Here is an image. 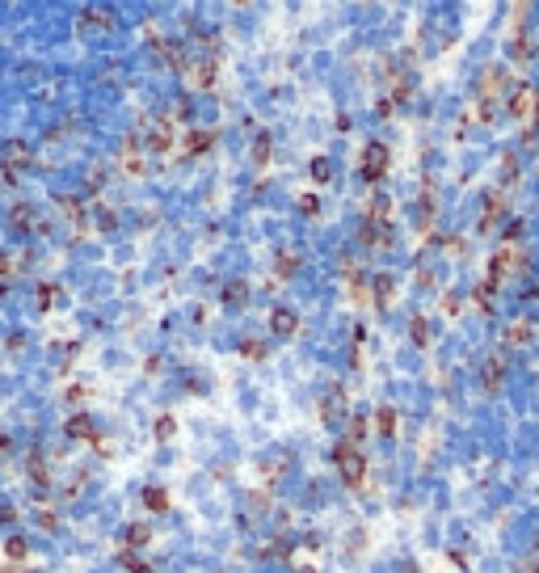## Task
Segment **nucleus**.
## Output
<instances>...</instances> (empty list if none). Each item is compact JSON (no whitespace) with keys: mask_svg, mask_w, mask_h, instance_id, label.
<instances>
[{"mask_svg":"<svg viewBox=\"0 0 539 573\" xmlns=\"http://www.w3.org/2000/svg\"><path fill=\"white\" fill-rule=\"evenodd\" d=\"M13 224H17V228H30V206H17V211H13Z\"/></svg>","mask_w":539,"mask_h":573,"instance_id":"nucleus-11","label":"nucleus"},{"mask_svg":"<svg viewBox=\"0 0 539 573\" xmlns=\"http://www.w3.org/2000/svg\"><path fill=\"white\" fill-rule=\"evenodd\" d=\"M143 540H148V527H139V523H135V527L127 531V544H143Z\"/></svg>","mask_w":539,"mask_h":573,"instance_id":"nucleus-10","label":"nucleus"},{"mask_svg":"<svg viewBox=\"0 0 539 573\" xmlns=\"http://www.w3.org/2000/svg\"><path fill=\"white\" fill-rule=\"evenodd\" d=\"M333 459H337V468H342V477H346V481H358V477H362V455H358L354 447L342 443V447L333 451Z\"/></svg>","mask_w":539,"mask_h":573,"instance_id":"nucleus-1","label":"nucleus"},{"mask_svg":"<svg viewBox=\"0 0 539 573\" xmlns=\"http://www.w3.org/2000/svg\"><path fill=\"white\" fill-rule=\"evenodd\" d=\"M295 325H299V317H295L291 308H274V312H270V329H274L279 337H291Z\"/></svg>","mask_w":539,"mask_h":573,"instance_id":"nucleus-2","label":"nucleus"},{"mask_svg":"<svg viewBox=\"0 0 539 573\" xmlns=\"http://www.w3.org/2000/svg\"><path fill=\"white\" fill-rule=\"evenodd\" d=\"M68 434H72V439H93V422H89V418H72V422H68Z\"/></svg>","mask_w":539,"mask_h":573,"instance_id":"nucleus-4","label":"nucleus"},{"mask_svg":"<svg viewBox=\"0 0 539 573\" xmlns=\"http://www.w3.org/2000/svg\"><path fill=\"white\" fill-rule=\"evenodd\" d=\"M202 148H211V135L194 131V135H190V152H202Z\"/></svg>","mask_w":539,"mask_h":573,"instance_id":"nucleus-8","label":"nucleus"},{"mask_svg":"<svg viewBox=\"0 0 539 573\" xmlns=\"http://www.w3.org/2000/svg\"><path fill=\"white\" fill-rule=\"evenodd\" d=\"M253 152H257V156H253V161H265V152H270V139H265V135H261V139H257V148H253Z\"/></svg>","mask_w":539,"mask_h":573,"instance_id":"nucleus-13","label":"nucleus"},{"mask_svg":"<svg viewBox=\"0 0 539 573\" xmlns=\"http://www.w3.org/2000/svg\"><path fill=\"white\" fill-rule=\"evenodd\" d=\"M224 299H228V303H240V299H245V283H236V287H228V291H224Z\"/></svg>","mask_w":539,"mask_h":573,"instance_id":"nucleus-9","label":"nucleus"},{"mask_svg":"<svg viewBox=\"0 0 539 573\" xmlns=\"http://www.w3.org/2000/svg\"><path fill=\"white\" fill-rule=\"evenodd\" d=\"M312 173H316V182H329V161H316Z\"/></svg>","mask_w":539,"mask_h":573,"instance_id":"nucleus-12","label":"nucleus"},{"mask_svg":"<svg viewBox=\"0 0 539 573\" xmlns=\"http://www.w3.org/2000/svg\"><path fill=\"white\" fill-rule=\"evenodd\" d=\"M5 552H9L13 561H21V556H26V540H21V536H13V540L5 544Z\"/></svg>","mask_w":539,"mask_h":573,"instance_id":"nucleus-6","label":"nucleus"},{"mask_svg":"<svg viewBox=\"0 0 539 573\" xmlns=\"http://www.w3.org/2000/svg\"><path fill=\"white\" fill-rule=\"evenodd\" d=\"M362 169H366V177L380 173V169H384V148H366V165H362Z\"/></svg>","mask_w":539,"mask_h":573,"instance_id":"nucleus-3","label":"nucleus"},{"mask_svg":"<svg viewBox=\"0 0 539 573\" xmlns=\"http://www.w3.org/2000/svg\"><path fill=\"white\" fill-rule=\"evenodd\" d=\"M148 506H152V510H169V497H165V489H148Z\"/></svg>","mask_w":539,"mask_h":573,"instance_id":"nucleus-5","label":"nucleus"},{"mask_svg":"<svg viewBox=\"0 0 539 573\" xmlns=\"http://www.w3.org/2000/svg\"><path fill=\"white\" fill-rule=\"evenodd\" d=\"M9 165H26V148L21 143H9V156H5Z\"/></svg>","mask_w":539,"mask_h":573,"instance_id":"nucleus-7","label":"nucleus"}]
</instances>
